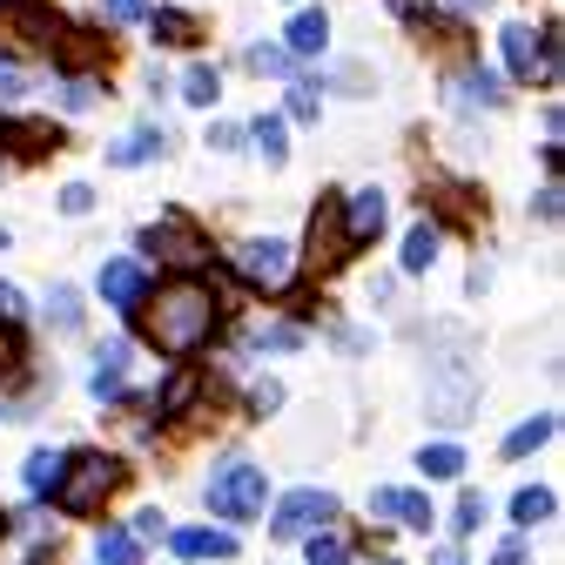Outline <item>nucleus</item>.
Masks as SVG:
<instances>
[{
  "instance_id": "bb28decb",
  "label": "nucleus",
  "mask_w": 565,
  "mask_h": 565,
  "mask_svg": "<svg viewBox=\"0 0 565 565\" xmlns=\"http://www.w3.org/2000/svg\"><path fill=\"white\" fill-rule=\"evenodd\" d=\"M216 95H223V82H216V67H209V61H195L189 75H182V102L209 108V102H216Z\"/></svg>"
},
{
  "instance_id": "a878e982",
  "label": "nucleus",
  "mask_w": 565,
  "mask_h": 565,
  "mask_svg": "<svg viewBox=\"0 0 565 565\" xmlns=\"http://www.w3.org/2000/svg\"><path fill=\"white\" fill-rule=\"evenodd\" d=\"M121 364H128V350H121V343H102V364H95V397H121Z\"/></svg>"
},
{
  "instance_id": "0eeeda50",
  "label": "nucleus",
  "mask_w": 565,
  "mask_h": 565,
  "mask_svg": "<svg viewBox=\"0 0 565 565\" xmlns=\"http://www.w3.org/2000/svg\"><path fill=\"white\" fill-rule=\"evenodd\" d=\"M141 249H149L156 263H169V269H202L209 263V243L189 230V223H175V216H162V223H149V230H141Z\"/></svg>"
},
{
  "instance_id": "20e7f679",
  "label": "nucleus",
  "mask_w": 565,
  "mask_h": 565,
  "mask_svg": "<svg viewBox=\"0 0 565 565\" xmlns=\"http://www.w3.org/2000/svg\"><path fill=\"white\" fill-rule=\"evenodd\" d=\"M263 499H269L263 465L230 458L216 478H209V512H216V519H263Z\"/></svg>"
},
{
  "instance_id": "49530a36",
  "label": "nucleus",
  "mask_w": 565,
  "mask_h": 565,
  "mask_svg": "<svg viewBox=\"0 0 565 565\" xmlns=\"http://www.w3.org/2000/svg\"><path fill=\"white\" fill-rule=\"evenodd\" d=\"M532 209H539V216L552 223V216H558V182H552V189H539V202H532Z\"/></svg>"
},
{
  "instance_id": "f257e3e1",
  "label": "nucleus",
  "mask_w": 565,
  "mask_h": 565,
  "mask_svg": "<svg viewBox=\"0 0 565 565\" xmlns=\"http://www.w3.org/2000/svg\"><path fill=\"white\" fill-rule=\"evenodd\" d=\"M135 330L149 337L156 350H169V358H189V350H202L209 337H216V297L202 290V282H189V276H175V282H162V290H149L135 310Z\"/></svg>"
},
{
  "instance_id": "b1692460",
  "label": "nucleus",
  "mask_w": 565,
  "mask_h": 565,
  "mask_svg": "<svg viewBox=\"0 0 565 565\" xmlns=\"http://www.w3.org/2000/svg\"><path fill=\"white\" fill-rule=\"evenodd\" d=\"M438 263V223H417L404 236V269H431Z\"/></svg>"
},
{
  "instance_id": "dca6fc26",
  "label": "nucleus",
  "mask_w": 565,
  "mask_h": 565,
  "mask_svg": "<svg viewBox=\"0 0 565 565\" xmlns=\"http://www.w3.org/2000/svg\"><path fill=\"white\" fill-rule=\"evenodd\" d=\"M323 41H330L323 8H303V14L290 21V47H282V54H323Z\"/></svg>"
},
{
  "instance_id": "f03ea898",
  "label": "nucleus",
  "mask_w": 565,
  "mask_h": 565,
  "mask_svg": "<svg viewBox=\"0 0 565 565\" xmlns=\"http://www.w3.org/2000/svg\"><path fill=\"white\" fill-rule=\"evenodd\" d=\"M121 478H128V465H121V458H108V451H82V458H67V465H61L54 499H61V512L88 519V512H102L115 491H121Z\"/></svg>"
},
{
  "instance_id": "412c9836",
  "label": "nucleus",
  "mask_w": 565,
  "mask_h": 565,
  "mask_svg": "<svg viewBox=\"0 0 565 565\" xmlns=\"http://www.w3.org/2000/svg\"><path fill=\"white\" fill-rule=\"evenodd\" d=\"M552 512H558V499H552L545 484H525L519 499H512V519H519V525H545Z\"/></svg>"
},
{
  "instance_id": "2eb2a0df",
  "label": "nucleus",
  "mask_w": 565,
  "mask_h": 565,
  "mask_svg": "<svg viewBox=\"0 0 565 565\" xmlns=\"http://www.w3.org/2000/svg\"><path fill=\"white\" fill-rule=\"evenodd\" d=\"M175 552L182 558H230L236 539L230 532H209V525H189V532H175Z\"/></svg>"
},
{
  "instance_id": "5701e85b",
  "label": "nucleus",
  "mask_w": 565,
  "mask_h": 565,
  "mask_svg": "<svg viewBox=\"0 0 565 565\" xmlns=\"http://www.w3.org/2000/svg\"><path fill=\"white\" fill-rule=\"evenodd\" d=\"M431 209H438V216H458V223H471V216H484V202L471 195V189H431Z\"/></svg>"
},
{
  "instance_id": "8fccbe9b",
  "label": "nucleus",
  "mask_w": 565,
  "mask_h": 565,
  "mask_svg": "<svg viewBox=\"0 0 565 565\" xmlns=\"http://www.w3.org/2000/svg\"><path fill=\"white\" fill-rule=\"evenodd\" d=\"M0 249H8V236H0Z\"/></svg>"
},
{
  "instance_id": "603ef678",
  "label": "nucleus",
  "mask_w": 565,
  "mask_h": 565,
  "mask_svg": "<svg viewBox=\"0 0 565 565\" xmlns=\"http://www.w3.org/2000/svg\"><path fill=\"white\" fill-rule=\"evenodd\" d=\"M0 525H8V519H0Z\"/></svg>"
},
{
  "instance_id": "37998d69",
  "label": "nucleus",
  "mask_w": 565,
  "mask_h": 565,
  "mask_svg": "<svg viewBox=\"0 0 565 565\" xmlns=\"http://www.w3.org/2000/svg\"><path fill=\"white\" fill-rule=\"evenodd\" d=\"M276 404H282V384H269V377H263V384L249 391V411H276Z\"/></svg>"
},
{
  "instance_id": "de8ad7c7",
  "label": "nucleus",
  "mask_w": 565,
  "mask_h": 565,
  "mask_svg": "<svg viewBox=\"0 0 565 565\" xmlns=\"http://www.w3.org/2000/svg\"><path fill=\"white\" fill-rule=\"evenodd\" d=\"M491 565H525V545H519V539H505V545H499V558H491Z\"/></svg>"
},
{
  "instance_id": "7ed1b4c3",
  "label": "nucleus",
  "mask_w": 565,
  "mask_h": 565,
  "mask_svg": "<svg viewBox=\"0 0 565 565\" xmlns=\"http://www.w3.org/2000/svg\"><path fill=\"white\" fill-rule=\"evenodd\" d=\"M458 330H451V358H438L431 364V391H424V411H431L438 424H465L471 411H478V377H471V364L458 358Z\"/></svg>"
},
{
  "instance_id": "f3484780",
  "label": "nucleus",
  "mask_w": 565,
  "mask_h": 565,
  "mask_svg": "<svg viewBox=\"0 0 565 565\" xmlns=\"http://www.w3.org/2000/svg\"><path fill=\"white\" fill-rule=\"evenodd\" d=\"M156 149H162V128H135V135H121L115 149H108V162L115 169H135V162H149Z\"/></svg>"
},
{
  "instance_id": "a18cd8bd",
  "label": "nucleus",
  "mask_w": 565,
  "mask_h": 565,
  "mask_svg": "<svg viewBox=\"0 0 565 565\" xmlns=\"http://www.w3.org/2000/svg\"><path fill=\"white\" fill-rule=\"evenodd\" d=\"M14 364H21V350H14V337H8V330H0V384L14 377Z\"/></svg>"
},
{
  "instance_id": "2f4dec72",
  "label": "nucleus",
  "mask_w": 565,
  "mask_h": 565,
  "mask_svg": "<svg viewBox=\"0 0 565 565\" xmlns=\"http://www.w3.org/2000/svg\"><path fill=\"white\" fill-rule=\"evenodd\" d=\"M310 565H350V545L337 532H310Z\"/></svg>"
},
{
  "instance_id": "c9c22d12",
  "label": "nucleus",
  "mask_w": 565,
  "mask_h": 565,
  "mask_svg": "<svg viewBox=\"0 0 565 565\" xmlns=\"http://www.w3.org/2000/svg\"><path fill=\"white\" fill-rule=\"evenodd\" d=\"M290 115H297V121H317V82H297V88H290Z\"/></svg>"
},
{
  "instance_id": "cd10ccee",
  "label": "nucleus",
  "mask_w": 565,
  "mask_h": 565,
  "mask_svg": "<svg viewBox=\"0 0 565 565\" xmlns=\"http://www.w3.org/2000/svg\"><path fill=\"white\" fill-rule=\"evenodd\" d=\"M249 141L263 149V162H282V156H290V141H282V115H256Z\"/></svg>"
},
{
  "instance_id": "aec40b11",
  "label": "nucleus",
  "mask_w": 565,
  "mask_h": 565,
  "mask_svg": "<svg viewBox=\"0 0 565 565\" xmlns=\"http://www.w3.org/2000/svg\"><path fill=\"white\" fill-rule=\"evenodd\" d=\"M0 135H8L21 156H54V149H61V135H54L47 121H21V128H0Z\"/></svg>"
},
{
  "instance_id": "4be33fe9",
  "label": "nucleus",
  "mask_w": 565,
  "mask_h": 565,
  "mask_svg": "<svg viewBox=\"0 0 565 565\" xmlns=\"http://www.w3.org/2000/svg\"><path fill=\"white\" fill-rule=\"evenodd\" d=\"M47 323L67 337V330H82V290H67V282H54V297H47Z\"/></svg>"
},
{
  "instance_id": "3c124183",
  "label": "nucleus",
  "mask_w": 565,
  "mask_h": 565,
  "mask_svg": "<svg viewBox=\"0 0 565 565\" xmlns=\"http://www.w3.org/2000/svg\"><path fill=\"white\" fill-rule=\"evenodd\" d=\"M377 565H391V558H377Z\"/></svg>"
},
{
  "instance_id": "09e8293b",
  "label": "nucleus",
  "mask_w": 565,
  "mask_h": 565,
  "mask_svg": "<svg viewBox=\"0 0 565 565\" xmlns=\"http://www.w3.org/2000/svg\"><path fill=\"white\" fill-rule=\"evenodd\" d=\"M451 8H458V14H484V8H491V0H451Z\"/></svg>"
},
{
  "instance_id": "393cba45",
  "label": "nucleus",
  "mask_w": 565,
  "mask_h": 565,
  "mask_svg": "<svg viewBox=\"0 0 565 565\" xmlns=\"http://www.w3.org/2000/svg\"><path fill=\"white\" fill-rule=\"evenodd\" d=\"M149 28H156V41H162V47H189V41H195V21H189L182 8H156V21H149Z\"/></svg>"
},
{
  "instance_id": "9b49d317",
  "label": "nucleus",
  "mask_w": 565,
  "mask_h": 565,
  "mask_svg": "<svg viewBox=\"0 0 565 565\" xmlns=\"http://www.w3.org/2000/svg\"><path fill=\"white\" fill-rule=\"evenodd\" d=\"M337 209H343V236H350V249L358 243H377L384 236V189H358V195H337Z\"/></svg>"
},
{
  "instance_id": "4c0bfd02",
  "label": "nucleus",
  "mask_w": 565,
  "mask_h": 565,
  "mask_svg": "<svg viewBox=\"0 0 565 565\" xmlns=\"http://www.w3.org/2000/svg\"><path fill=\"white\" fill-rule=\"evenodd\" d=\"M14 95H28V75L14 61H0V102H14Z\"/></svg>"
},
{
  "instance_id": "1a4fd4ad",
  "label": "nucleus",
  "mask_w": 565,
  "mask_h": 565,
  "mask_svg": "<svg viewBox=\"0 0 565 565\" xmlns=\"http://www.w3.org/2000/svg\"><path fill=\"white\" fill-rule=\"evenodd\" d=\"M303 256H310V269H317V276H330V269L350 256V236H343V209H337V195H323V202L310 209V243H303Z\"/></svg>"
},
{
  "instance_id": "c85d7f7f",
  "label": "nucleus",
  "mask_w": 565,
  "mask_h": 565,
  "mask_svg": "<svg viewBox=\"0 0 565 565\" xmlns=\"http://www.w3.org/2000/svg\"><path fill=\"white\" fill-rule=\"evenodd\" d=\"M95 565H141V545L128 532H102L95 539Z\"/></svg>"
},
{
  "instance_id": "39448f33",
  "label": "nucleus",
  "mask_w": 565,
  "mask_h": 565,
  "mask_svg": "<svg viewBox=\"0 0 565 565\" xmlns=\"http://www.w3.org/2000/svg\"><path fill=\"white\" fill-rule=\"evenodd\" d=\"M54 34L61 21L41 8V0H0V41H8V54H54Z\"/></svg>"
},
{
  "instance_id": "423d86ee",
  "label": "nucleus",
  "mask_w": 565,
  "mask_h": 565,
  "mask_svg": "<svg viewBox=\"0 0 565 565\" xmlns=\"http://www.w3.org/2000/svg\"><path fill=\"white\" fill-rule=\"evenodd\" d=\"M499 41H505V67H512L519 82H558V34L552 28H525L519 21Z\"/></svg>"
},
{
  "instance_id": "6ab92c4d",
  "label": "nucleus",
  "mask_w": 565,
  "mask_h": 565,
  "mask_svg": "<svg viewBox=\"0 0 565 565\" xmlns=\"http://www.w3.org/2000/svg\"><path fill=\"white\" fill-rule=\"evenodd\" d=\"M552 431H558V417H552V411H539V417H525V424H519V431L505 438V458H532V451H539V445H545Z\"/></svg>"
},
{
  "instance_id": "9d476101",
  "label": "nucleus",
  "mask_w": 565,
  "mask_h": 565,
  "mask_svg": "<svg viewBox=\"0 0 565 565\" xmlns=\"http://www.w3.org/2000/svg\"><path fill=\"white\" fill-rule=\"evenodd\" d=\"M290 243H276V236H256V243H243L236 249V269H243V282H256V290H282L290 282Z\"/></svg>"
},
{
  "instance_id": "ea45409f",
  "label": "nucleus",
  "mask_w": 565,
  "mask_h": 565,
  "mask_svg": "<svg viewBox=\"0 0 565 565\" xmlns=\"http://www.w3.org/2000/svg\"><path fill=\"white\" fill-rule=\"evenodd\" d=\"M102 14H108V21H141V14H149V0H108Z\"/></svg>"
},
{
  "instance_id": "f8f14e48",
  "label": "nucleus",
  "mask_w": 565,
  "mask_h": 565,
  "mask_svg": "<svg viewBox=\"0 0 565 565\" xmlns=\"http://www.w3.org/2000/svg\"><path fill=\"white\" fill-rule=\"evenodd\" d=\"M371 512H377V519H397V525H411V532L431 525V499H424V491H404V484L371 491Z\"/></svg>"
},
{
  "instance_id": "c03bdc74",
  "label": "nucleus",
  "mask_w": 565,
  "mask_h": 565,
  "mask_svg": "<svg viewBox=\"0 0 565 565\" xmlns=\"http://www.w3.org/2000/svg\"><path fill=\"white\" fill-rule=\"evenodd\" d=\"M21 317V290H14V282H0V330H8Z\"/></svg>"
},
{
  "instance_id": "6e6552de",
  "label": "nucleus",
  "mask_w": 565,
  "mask_h": 565,
  "mask_svg": "<svg viewBox=\"0 0 565 565\" xmlns=\"http://www.w3.org/2000/svg\"><path fill=\"white\" fill-rule=\"evenodd\" d=\"M337 519V499H330V491H317V484H303V491H290V499H282L276 505V539H310V532H323Z\"/></svg>"
},
{
  "instance_id": "c756f323",
  "label": "nucleus",
  "mask_w": 565,
  "mask_h": 565,
  "mask_svg": "<svg viewBox=\"0 0 565 565\" xmlns=\"http://www.w3.org/2000/svg\"><path fill=\"white\" fill-rule=\"evenodd\" d=\"M61 465H67L61 451H34V458H28V471H21V478H28V491H54V484H61Z\"/></svg>"
},
{
  "instance_id": "a19ab883",
  "label": "nucleus",
  "mask_w": 565,
  "mask_h": 565,
  "mask_svg": "<svg viewBox=\"0 0 565 565\" xmlns=\"http://www.w3.org/2000/svg\"><path fill=\"white\" fill-rule=\"evenodd\" d=\"M484 525V499H478V491H471V499L458 505V532H478Z\"/></svg>"
},
{
  "instance_id": "72a5a7b5",
  "label": "nucleus",
  "mask_w": 565,
  "mask_h": 565,
  "mask_svg": "<svg viewBox=\"0 0 565 565\" xmlns=\"http://www.w3.org/2000/svg\"><path fill=\"white\" fill-rule=\"evenodd\" d=\"M61 209H67V216H88V209H95V189H88V182H67V189H61Z\"/></svg>"
},
{
  "instance_id": "4468645a",
  "label": "nucleus",
  "mask_w": 565,
  "mask_h": 565,
  "mask_svg": "<svg viewBox=\"0 0 565 565\" xmlns=\"http://www.w3.org/2000/svg\"><path fill=\"white\" fill-rule=\"evenodd\" d=\"M499 102H505V88L491 82L484 67H478V75H458V82H451V108H499Z\"/></svg>"
},
{
  "instance_id": "f704fd0d",
  "label": "nucleus",
  "mask_w": 565,
  "mask_h": 565,
  "mask_svg": "<svg viewBox=\"0 0 565 565\" xmlns=\"http://www.w3.org/2000/svg\"><path fill=\"white\" fill-rule=\"evenodd\" d=\"M249 67H256V75H282L290 54H282V47H249Z\"/></svg>"
},
{
  "instance_id": "473e14b6",
  "label": "nucleus",
  "mask_w": 565,
  "mask_h": 565,
  "mask_svg": "<svg viewBox=\"0 0 565 565\" xmlns=\"http://www.w3.org/2000/svg\"><path fill=\"white\" fill-rule=\"evenodd\" d=\"M61 108H75V115H82V108H95V82H88V75H75V82L61 88Z\"/></svg>"
},
{
  "instance_id": "58836bf2",
  "label": "nucleus",
  "mask_w": 565,
  "mask_h": 565,
  "mask_svg": "<svg viewBox=\"0 0 565 565\" xmlns=\"http://www.w3.org/2000/svg\"><path fill=\"white\" fill-rule=\"evenodd\" d=\"M209 149H223V156L243 149V128H236V121H216V128H209Z\"/></svg>"
},
{
  "instance_id": "ddd939ff",
  "label": "nucleus",
  "mask_w": 565,
  "mask_h": 565,
  "mask_svg": "<svg viewBox=\"0 0 565 565\" xmlns=\"http://www.w3.org/2000/svg\"><path fill=\"white\" fill-rule=\"evenodd\" d=\"M102 297L115 303V310H135L141 297H149V276H141V263H102Z\"/></svg>"
},
{
  "instance_id": "e433bc0d",
  "label": "nucleus",
  "mask_w": 565,
  "mask_h": 565,
  "mask_svg": "<svg viewBox=\"0 0 565 565\" xmlns=\"http://www.w3.org/2000/svg\"><path fill=\"white\" fill-rule=\"evenodd\" d=\"M256 343H269V350H297V343H303V330H297V323H269Z\"/></svg>"
},
{
  "instance_id": "a211bd4d",
  "label": "nucleus",
  "mask_w": 565,
  "mask_h": 565,
  "mask_svg": "<svg viewBox=\"0 0 565 565\" xmlns=\"http://www.w3.org/2000/svg\"><path fill=\"white\" fill-rule=\"evenodd\" d=\"M95 54H108V41L82 34V28H61V34H54V61H67V67H88Z\"/></svg>"
},
{
  "instance_id": "7c9ffc66",
  "label": "nucleus",
  "mask_w": 565,
  "mask_h": 565,
  "mask_svg": "<svg viewBox=\"0 0 565 565\" xmlns=\"http://www.w3.org/2000/svg\"><path fill=\"white\" fill-rule=\"evenodd\" d=\"M417 465H424V478H458V471H465V451H458V445H424Z\"/></svg>"
},
{
  "instance_id": "79ce46f5",
  "label": "nucleus",
  "mask_w": 565,
  "mask_h": 565,
  "mask_svg": "<svg viewBox=\"0 0 565 565\" xmlns=\"http://www.w3.org/2000/svg\"><path fill=\"white\" fill-rule=\"evenodd\" d=\"M189 397H195V377H189V371H182V377H169V391H162V404L175 411V404H189Z\"/></svg>"
}]
</instances>
